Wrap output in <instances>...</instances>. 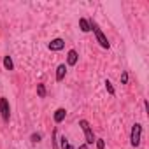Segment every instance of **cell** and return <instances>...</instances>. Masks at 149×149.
<instances>
[{
	"instance_id": "obj_1",
	"label": "cell",
	"mask_w": 149,
	"mask_h": 149,
	"mask_svg": "<svg viewBox=\"0 0 149 149\" xmlns=\"http://www.w3.org/2000/svg\"><path fill=\"white\" fill-rule=\"evenodd\" d=\"M90 28L93 30V33H95V37H97V42L104 47V49H109L111 47V42L107 40V37H105V33L102 32V28L93 21V19H90Z\"/></svg>"
},
{
	"instance_id": "obj_2",
	"label": "cell",
	"mask_w": 149,
	"mask_h": 149,
	"mask_svg": "<svg viewBox=\"0 0 149 149\" xmlns=\"http://www.w3.org/2000/svg\"><path fill=\"white\" fill-rule=\"evenodd\" d=\"M79 126H81V130H83V133H84V139H86V146H91L97 139H95V133H93V128H91V125L86 121V119H81L79 121Z\"/></svg>"
},
{
	"instance_id": "obj_3",
	"label": "cell",
	"mask_w": 149,
	"mask_h": 149,
	"mask_svg": "<svg viewBox=\"0 0 149 149\" xmlns=\"http://www.w3.org/2000/svg\"><path fill=\"white\" fill-rule=\"evenodd\" d=\"M140 140H142V125L135 123L132 126V133H130V144H132V147H139Z\"/></svg>"
},
{
	"instance_id": "obj_4",
	"label": "cell",
	"mask_w": 149,
	"mask_h": 149,
	"mask_svg": "<svg viewBox=\"0 0 149 149\" xmlns=\"http://www.w3.org/2000/svg\"><path fill=\"white\" fill-rule=\"evenodd\" d=\"M0 116H2L4 121H9L11 119V105H9V100L6 97L0 98Z\"/></svg>"
},
{
	"instance_id": "obj_5",
	"label": "cell",
	"mask_w": 149,
	"mask_h": 149,
	"mask_svg": "<svg viewBox=\"0 0 149 149\" xmlns=\"http://www.w3.org/2000/svg\"><path fill=\"white\" fill-rule=\"evenodd\" d=\"M47 47H49L51 51H61V49L65 47V40H63V39H53Z\"/></svg>"
},
{
	"instance_id": "obj_6",
	"label": "cell",
	"mask_w": 149,
	"mask_h": 149,
	"mask_svg": "<svg viewBox=\"0 0 149 149\" xmlns=\"http://www.w3.org/2000/svg\"><path fill=\"white\" fill-rule=\"evenodd\" d=\"M77 60H79V54H77V51L76 49H70L68 53H67V65H76L77 63Z\"/></svg>"
},
{
	"instance_id": "obj_7",
	"label": "cell",
	"mask_w": 149,
	"mask_h": 149,
	"mask_svg": "<svg viewBox=\"0 0 149 149\" xmlns=\"http://www.w3.org/2000/svg\"><path fill=\"white\" fill-rule=\"evenodd\" d=\"M65 76H67V65L65 63H61V65H58L56 67V81L60 83V81H63L65 79Z\"/></svg>"
},
{
	"instance_id": "obj_8",
	"label": "cell",
	"mask_w": 149,
	"mask_h": 149,
	"mask_svg": "<svg viewBox=\"0 0 149 149\" xmlns=\"http://www.w3.org/2000/svg\"><path fill=\"white\" fill-rule=\"evenodd\" d=\"M65 118H67V111H65L63 107L56 109V111H54V114H53V119H54V123H61Z\"/></svg>"
},
{
	"instance_id": "obj_9",
	"label": "cell",
	"mask_w": 149,
	"mask_h": 149,
	"mask_svg": "<svg viewBox=\"0 0 149 149\" xmlns=\"http://www.w3.org/2000/svg\"><path fill=\"white\" fill-rule=\"evenodd\" d=\"M79 28H81V32H84V33L91 32V28H90V19L81 18V19H79Z\"/></svg>"
},
{
	"instance_id": "obj_10",
	"label": "cell",
	"mask_w": 149,
	"mask_h": 149,
	"mask_svg": "<svg viewBox=\"0 0 149 149\" xmlns=\"http://www.w3.org/2000/svg\"><path fill=\"white\" fill-rule=\"evenodd\" d=\"M4 67L7 68V70H14V63H13V58L7 54V56H4Z\"/></svg>"
},
{
	"instance_id": "obj_11",
	"label": "cell",
	"mask_w": 149,
	"mask_h": 149,
	"mask_svg": "<svg viewBox=\"0 0 149 149\" xmlns=\"http://www.w3.org/2000/svg\"><path fill=\"white\" fill-rule=\"evenodd\" d=\"M37 95H39L40 98H44V97H46V86H44L42 83H39V84H37Z\"/></svg>"
},
{
	"instance_id": "obj_12",
	"label": "cell",
	"mask_w": 149,
	"mask_h": 149,
	"mask_svg": "<svg viewBox=\"0 0 149 149\" xmlns=\"http://www.w3.org/2000/svg\"><path fill=\"white\" fill-rule=\"evenodd\" d=\"M60 142H61V149H74V146H72L65 137H61V139H60Z\"/></svg>"
},
{
	"instance_id": "obj_13",
	"label": "cell",
	"mask_w": 149,
	"mask_h": 149,
	"mask_svg": "<svg viewBox=\"0 0 149 149\" xmlns=\"http://www.w3.org/2000/svg\"><path fill=\"white\" fill-rule=\"evenodd\" d=\"M105 88H107V91H109V95H114V93H116V90H114V86H112V83H111L109 79L105 81Z\"/></svg>"
},
{
	"instance_id": "obj_14",
	"label": "cell",
	"mask_w": 149,
	"mask_h": 149,
	"mask_svg": "<svg viewBox=\"0 0 149 149\" xmlns=\"http://www.w3.org/2000/svg\"><path fill=\"white\" fill-rule=\"evenodd\" d=\"M95 142H97V149H105V142H104V139H97Z\"/></svg>"
},
{
	"instance_id": "obj_15",
	"label": "cell",
	"mask_w": 149,
	"mask_h": 149,
	"mask_svg": "<svg viewBox=\"0 0 149 149\" xmlns=\"http://www.w3.org/2000/svg\"><path fill=\"white\" fill-rule=\"evenodd\" d=\"M128 83V72H123L121 74V84H126Z\"/></svg>"
},
{
	"instance_id": "obj_16",
	"label": "cell",
	"mask_w": 149,
	"mask_h": 149,
	"mask_svg": "<svg viewBox=\"0 0 149 149\" xmlns=\"http://www.w3.org/2000/svg\"><path fill=\"white\" fill-rule=\"evenodd\" d=\"M32 140H33V142H39V140H40V133H33V135H32Z\"/></svg>"
},
{
	"instance_id": "obj_17",
	"label": "cell",
	"mask_w": 149,
	"mask_h": 149,
	"mask_svg": "<svg viewBox=\"0 0 149 149\" xmlns=\"http://www.w3.org/2000/svg\"><path fill=\"white\" fill-rule=\"evenodd\" d=\"M53 144H54V149H58V146H56V130L53 132Z\"/></svg>"
},
{
	"instance_id": "obj_18",
	"label": "cell",
	"mask_w": 149,
	"mask_h": 149,
	"mask_svg": "<svg viewBox=\"0 0 149 149\" xmlns=\"http://www.w3.org/2000/svg\"><path fill=\"white\" fill-rule=\"evenodd\" d=\"M86 147H88V146H86V144H83V146H79L77 149H86Z\"/></svg>"
}]
</instances>
